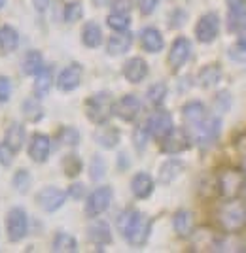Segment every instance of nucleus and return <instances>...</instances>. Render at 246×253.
<instances>
[{
  "label": "nucleus",
  "instance_id": "32",
  "mask_svg": "<svg viewBox=\"0 0 246 253\" xmlns=\"http://www.w3.org/2000/svg\"><path fill=\"white\" fill-rule=\"evenodd\" d=\"M21 112H23V116H25V119H27L29 123H38V121H42L44 108H42V104H40V98H36V96H29L27 100H23Z\"/></svg>",
  "mask_w": 246,
  "mask_h": 253
},
{
  "label": "nucleus",
  "instance_id": "24",
  "mask_svg": "<svg viewBox=\"0 0 246 253\" xmlns=\"http://www.w3.org/2000/svg\"><path fill=\"white\" fill-rule=\"evenodd\" d=\"M172 229L178 238H190L193 234V213L190 210H178L172 215Z\"/></svg>",
  "mask_w": 246,
  "mask_h": 253
},
{
  "label": "nucleus",
  "instance_id": "44",
  "mask_svg": "<svg viewBox=\"0 0 246 253\" xmlns=\"http://www.w3.org/2000/svg\"><path fill=\"white\" fill-rule=\"evenodd\" d=\"M131 10H133V2L131 0H112V11L129 15Z\"/></svg>",
  "mask_w": 246,
  "mask_h": 253
},
{
  "label": "nucleus",
  "instance_id": "18",
  "mask_svg": "<svg viewBox=\"0 0 246 253\" xmlns=\"http://www.w3.org/2000/svg\"><path fill=\"white\" fill-rule=\"evenodd\" d=\"M153 187H155V183H153V178L148 172H137L131 179V193L139 201L150 199L151 193H153Z\"/></svg>",
  "mask_w": 246,
  "mask_h": 253
},
{
  "label": "nucleus",
  "instance_id": "3",
  "mask_svg": "<svg viewBox=\"0 0 246 253\" xmlns=\"http://www.w3.org/2000/svg\"><path fill=\"white\" fill-rule=\"evenodd\" d=\"M114 98L108 91H98L86 100V116L95 125H104L114 116Z\"/></svg>",
  "mask_w": 246,
  "mask_h": 253
},
{
  "label": "nucleus",
  "instance_id": "46",
  "mask_svg": "<svg viewBox=\"0 0 246 253\" xmlns=\"http://www.w3.org/2000/svg\"><path fill=\"white\" fill-rule=\"evenodd\" d=\"M84 195H86V185H84V183H72V185L68 187V191H66V197H70V199H74V201H82Z\"/></svg>",
  "mask_w": 246,
  "mask_h": 253
},
{
  "label": "nucleus",
  "instance_id": "33",
  "mask_svg": "<svg viewBox=\"0 0 246 253\" xmlns=\"http://www.w3.org/2000/svg\"><path fill=\"white\" fill-rule=\"evenodd\" d=\"M245 23H246V2L231 6L229 13H227V29L231 32H237Z\"/></svg>",
  "mask_w": 246,
  "mask_h": 253
},
{
  "label": "nucleus",
  "instance_id": "37",
  "mask_svg": "<svg viewBox=\"0 0 246 253\" xmlns=\"http://www.w3.org/2000/svg\"><path fill=\"white\" fill-rule=\"evenodd\" d=\"M150 128H148V123H140V125L135 126V130H133V144H135V148L137 151H144L146 146H148V142H150Z\"/></svg>",
  "mask_w": 246,
  "mask_h": 253
},
{
  "label": "nucleus",
  "instance_id": "9",
  "mask_svg": "<svg viewBox=\"0 0 246 253\" xmlns=\"http://www.w3.org/2000/svg\"><path fill=\"white\" fill-rule=\"evenodd\" d=\"M220 32V17L214 11H208L199 17V21L195 25V38L201 43H210L216 40Z\"/></svg>",
  "mask_w": 246,
  "mask_h": 253
},
{
  "label": "nucleus",
  "instance_id": "48",
  "mask_svg": "<svg viewBox=\"0 0 246 253\" xmlns=\"http://www.w3.org/2000/svg\"><path fill=\"white\" fill-rule=\"evenodd\" d=\"M229 57L233 61H246V45L245 43H235L231 49H229Z\"/></svg>",
  "mask_w": 246,
  "mask_h": 253
},
{
  "label": "nucleus",
  "instance_id": "15",
  "mask_svg": "<svg viewBox=\"0 0 246 253\" xmlns=\"http://www.w3.org/2000/svg\"><path fill=\"white\" fill-rule=\"evenodd\" d=\"M82 76H84V66L80 63H70L61 70V74L57 76V87L63 93H70L80 87L82 84Z\"/></svg>",
  "mask_w": 246,
  "mask_h": 253
},
{
  "label": "nucleus",
  "instance_id": "12",
  "mask_svg": "<svg viewBox=\"0 0 246 253\" xmlns=\"http://www.w3.org/2000/svg\"><path fill=\"white\" fill-rule=\"evenodd\" d=\"M192 42L186 36H178L171 45V51L167 57V63L171 66V70H180L184 64L188 63V59L192 57Z\"/></svg>",
  "mask_w": 246,
  "mask_h": 253
},
{
  "label": "nucleus",
  "instance_id": "20",
  "mask_svg": "<svg viewBox=\"0 0 246 253\" xmlns=\"http://www.w3.org/2000/svg\"><path fill=\"white\" fill-rule=\"evenodd\" d=\"M140 45L142 49L148 53H159L165 47V40H163V34H161L155 27H144L140 31Z\"/></svg>",
  "mask_w": 246,
  "mask_h": 253
},
{
  "label": "nucleus",
  "instance_id": "8",
  "mask_svg": "<svg viewBox=\"0 0 246 253\" xmlns=\"http://www.w3.org/2000/svg\"><path fill=\"white\" fill-rule=\"evenodd\" d=\"M245 179V172L237 169H225L218 179H216V187L218 193L224 197V199H233L239 197V191H241V183Z\"/></svg>",
  "mask_w": 246,
  "mask_h": 253
},
{
  "label": "nucleus",
  "instance_id": "27",
  "mask_svg": "<svg viewBox=\"0 0 246 253\" xmlns=\"http://www.w3.org/2000/svg\"><path fill=\"white\" fill-rule=\"evenodd\" d=\"M23 142H25V126L17 121H13L4 132V144L17 153L23 148Z\"/></svg>",
  "mask_w": 246,
  "mask_h": 253
},
{
  "label": "nucleus",
  "instance_id": "31",
  "mask_svg": "<svg viewBox=\"0 0 246 253\" xmlns=\"http://www.w3.org/2000/svg\"><path fill=\"white\" fill-rule=\"evenodd\" d=\"M19 45V32L15 31L11 25H2L0 27V51L11 53Z\"/></svg>",
  "mask_w": 246,
  "mask_h": 253
},
{
  "label": "nucleus",
  "instance_id": "41",
  "mask_svg": "<svg viewBox=\"0 0 246 253\" xmlns=\"http://www.w3.org/2000/svg\"><path fill=\"white\" fill-rule=\"evenodd\" d=\"M104 176H106V161L100 155H93L89 163V178L93 181H100Z\"/></svg>",
  "mask_w": 246,
  "mask_h": 253
},
{
  "label": "nucleus",
  "instance_id": "30",
  "mask_svg": "<svg viewBox=\"0 0 246 253\" xmlns=\"http://www.w3.org/2000/svg\"><path fill=\"white\" fill-rule=\"evenodd\" d=\"M51 252L55 253H74L78 252V240L68 232H57L51 240Z\"/></svg>",
  "mask_w": 246,
  "mask_h": 253
},
{
  "label": "nucleus",
  "instance_id": "10",
  "mask_svg": "<svg viewBox=\"0 0 246 253\" xmlns=\"http://www.w3.org/2000/svg\"><path fill=\"white\" fill-rule=\"evenodd\" d=\"M64 202H66V191L53 187V185H48V187H44L36 193V204L48 213L63 208Z\"/></svg>",
  "mask_w": 246,
  "mask_h": 253
},
{
  "label": "nucleus",
  "instance_id": "23",
  "mask_svg": "<svg viewBox=\"0 0 246 253\" xmlns=\"http://www.w3.org/2000/svg\"><path fill=\"white\" fill-rule=\"evenodd\" d=\"M184 169H186V165L180 159H167L159 167V176H157L159 183L161 185H171L172 181L182 174Z\"/></svg>",
  "mask_w": 246,
  "mask_h": 253
},
{
  "label": "nucleus",
  "instance_id": "19",
  "mask_svg": "<svg viewBox=\"0 0 246 253\" xmlns=\"http://www.w3.org/2000/svg\"><path fill=\"white\" fill-rule=\"evenodd\" d=\"M182 117L188 126H195L208 117V110L201 100H190L182 106Z\"/></svg>",
  "mask_w": 246,
  "mask_h": 253
},
{
  "label": "nucleus",
  "instance_id": "38",
  "mask_svg": "<svg viewBox=\"0 0 246 253\" xmlns=\"http://www.w3.org/2000/svg\"><path fill=\"white\" fill-rule=\"evenodd\" d=\"M57 140L61 142V146L66 148H76L80 144V130L76 126H63L57 132Z\"/></svg>",
  "mask_w": 246,
  "mask_h": 253
},
{
  "label": "nucleus",
  "instance_id": "28",
  "mask_svg": "<svg viewBox=\"0 0 246 253\" xmlns=\"http://www.w3.org/2000/svg\"><path fill=\"white\" fill-rule=\"evenodd\" d=\"M44 66H46L44 64V55L40 51L31 49V51L25 53V57L21 61V72L25 76H36Z\"/></svg>",
  "mask_w": 246,
  "mask_h": 253
},
{
  "label": "nucleus",
  "instance_id": "51",
  "mask_svg": "<svg viewBox=\"0 0 246 253\" xmlns=\"http://www.w3.org/2000/svg\"><path fill=\"white\" fill-rule=\"evenodd\" d=\"M239 197H243L246 201V178L243 179V183H241V191H239Z\"/></svg>",
  "mask_w": 246,
  "mask_h": 253
},
{
  "label": "nucleus",
  "instance_id": "52",
  "mask_svg": "<svg viewBox=\"0 0 246 253\" xmlns=\"http://www.w3.org/2000/svg\"><path fill=\"white\" fill-rule=\"evenodd\" d=\"M243 2H246V0H227L229 8H231V6H237V4H243Z\"/></svg>",
  "mask_w": 246,
  "mask_h": 253
},
{
  "label": "nucleus",
  "instance_id": "26",
  "mask_svg": "<svg viewBox=\"0 0 246 253\" xmlns=\"http://www.w3.org/2000/svg\"><path fill=\"white\" fill-rule=\"evenodd\" d=\"M222 76H224V70L218 63L204 64L203 68L199 70V74H197V84L203 89H210L222 80Z\"/></svg>",
  "mask_w": 246,
  "mask_h": 253
},
{
  "label": "nucleus",
  "instance_id": "45",
  "mask_svg": "<svg viewBox=\"0 0 246 253\" xmlns=\"http://www.w3.org/2000/svg\"><path fill=\"white\" fill-rule=\"evenodd\" d=\"M137 4H139V10L142 15H151L157 8L159 0H137Z\"/></svg>",
  "mask_w": 246,
  "mask_h": 253
},
{
  "label": "nucleus",
  "instance_id": "34",
  "mask_svg": "<svg viewBox=\"0 0 246 253\" xmlns=\"http://www.w3.org/2000/svg\"><path fill=\"white\" fill-rule=\"evenodd\" d=\"M167 93H169L167 84H165V82H157V84H153L148 87V91H146V100H148V104H151L153 108H159V106L165 102Z\"/></svg>",
  "mask_w": 246,
  "mask_h": 253
},
{
  "label": "nucleus",
  "instance_id": "35",
  "mask_svg": "<svg viewBox=\"0 0 246 253\" xmlns=\"http://www.w3.org/2000/svg\"><path fill=\"white\" fill-rule=\"evenodd\" d=\"M61 167H63V172L66 178H78L82 174V170H84V163H82V159L78 157V155L68 153V155L63 157Z\"/></svg>",
  "mask_w": 246,
  "mask_h": 253
},
{
  "label": "nucleus",
  "instance_id": "22",
  "mask_svg": "<svg viewBox=\"0 0 246 253\" xmlns=\"http://www.w3.org/2000/svg\"><path fill=\"white\" fill-rule=\"evenodd\" d=\"M131 45H133V34H131V32H127V31L116 32V34H112V36L108 38L106 51H108V55H112V57H118V55L127 53L129 49H131Z\"/></svg>",
  "mask_w": 246,
  "mask_h": 253
},
{
  "label": "nucleus",
  "instance_id": "42",
  "mask_svg": "<svg viewBox=\"0 0 246 253\" xmlns=\"http://www.w3.org/2000/svg\"><path fill=\"white\" fill-rule=\"evenodd\" d=\"M214 108L218 114H225V112L231 108V96H229L227 91H220V93L214 96Z\"/></svg>",
  "mask_w": 246,
  "mask_h": 253
},
{
  "label": "nucleus",
  "instance_id": "2",
  "mask_svg": "<svg viewBox=\"0 0 246 253\" xmlns=\"http://www.w3.org/2000/svg\"><path fill=\"white\" fill-rule=\"evenodd\" d=\"M216 223L225 234H241L246 229V204L241 199H225L216 208Z\"/></svg>",
  "mask_w": 246,
  "mask_h": 253
},
{
  "label": "nucleus",
  "instance_id": "25",
  "mask_svg": "<svg viewBox=\"0 0 246 253\" xmlns=\"http://www.w3.org/2000/svg\"><path fill=\"white\" fill-rule=\"evenodd\" d=\"M53 85V70L49 66H44L38 74L34 76V85H32V93L36 98H46L49 95V89Z\"/></svg>",
  "mask_w": 246,
  "mask_h": 253
},
{
  "label": "nucleus",
  "instance_id": "17",
  "mask_svg": "<svg viewBox=\"0 0 246 253\" xmlns=\"http://www.w3.org/2000/svg\"><path fill=\"white\" fill-rule=\"evenodd\" d=\"M148 72H150L148 63L142 57H133V59H129L127 63L123 64V78L127 80L129 84H140V82H144Z\"/></svg>",
  "mask_w": 246,
  "mask_h": 253
},
{
  "label": "nucleus",
  "instance_id": "49",
  "mask_svg": "<svg viewBox=\"0 0 246 253\" xmlns=\"http://www.w3.org/2000/svg\"><path fill=\"white\" fill-rule=\"evenodd\" d=\"M32 6L38 13H44V11L49 8V0H32Z\"/></svg>",
  "mask_w": 246,
  "mask_h": 253
},
{
  "label": "nucleus",
  "instance_id": "14",
  "mask_svg": "<svg viewBox=\"0 0 246 253\" xmlns=\"http://www.w3.org/2000/svg\"><path fill=\"white\" fill-rule=\"evenodd\" d=\"M27 153L34 163H38V165L46 163L49 159V153H51V138L44 132H34L29 140Z\"/></svg>",
  "mask_w": 246,
  "mask_h": 253
},
{
  "label": "nucleus",
  "instance_id": "1",
  "mask_svg": "<svg viewBox=\"0 0 246 253\" xmlns=\"http://www.w3.org/2000/svg\"><path fill=\"white\" fill-rule=\"evenodd\" d=\"M118 229L121 236L127 240L129 246L133 248H142L148 242L151 232V219L142 213V211L135 210V208H127L118 215Z\"/></svg>",
  "mask_w": 246,
  "mask_h": 253
},
{
  "label": "nucleus",
  "instance_id": "4",
  "mask_svg": "<svg viewBox=\"0 0 246 253\" xmlns=\"http://www.w3.org/2000/svg\"><path fill=\"white\" fill-rule=\"evenodd\" d=\"M188 132L192 136V142L201 148H210L214 144L220 132H222V119L214 116H208L199 125L188 126Z\"/></svg>",
  "mask_w": 246,
  "mask_h": 253
},
{
  "label": "nucleus",
  "instance_id": "21",
  "mask_svg": "<svg viewBox=\"0 0 246 253\" xmlns=\"http://www.w3.org/2000/svg\"><path fill=\"white\" fill-rule=\"evenodd\" d=\"M95 142L104 149H114L118 148L119 140H121V132H119L116 126H110V125H98V128L95 130Z\"/></svg>",
  "mask_w": 246,
  "mask_h": 253
},
{
  "label": "nucleus",
  "instance_id": "39",
  "mask_svg": "<svg viewBox=\"0 0 246 253\" xmlns=\"http://www.w3.org/2000/svg\"><path fill=\"white\" fill-rule=\"evenodd\" d=\"M106 25L114 32H123V31H127L129 29V25H131V17L125 15V13H116V11H112V13L106 17Z\"/></svg>",
  "mask_w": 246,
  "mask_h": 253
},
{
  "label": "nucleus",
  "instance_id": "29",
  "mask_svg": "<svg viewBox=\"0 0 246 253\" xmlns=\"http://www.w3.org/2000/svg\"><path fill=\"white\" fill-rule=\"evenodd\" d=\"M82 43L89 49H95L102 43V29L98 27V23L87 21L84 25V29H82Z\"/></svg>",
  "mask_w": 246,
  "mask_h": 253
},
{
  "label": "nucleus",
  "instance_id": "47",
  "mask_svg": "<svg viewBox=\"0 0 246 253\" xmlns=\"http://www.w3.org/2000/svg\"><path fill=\"white\" fill-rule=\"evenodd\" d=\"M13 155H15V151L8 148L6 144L0 146V165L2 167H10L11 163H13Z\"/></svg>",
  "mask_w": 246,
  "mask_h": 253
},
{
  "label": "nucleus",
  "instance_id": "5",
  "mask_svg": "<svg viewBox=\"0 0 246 253\" xmlns=\"http://www.w3.org/2000/svg\"><path fill=\"white\" fill-rule=\"evenodd\" d=\"M112 199H114V191L110 185H100V187L93 189L86 199V215L89 219L102 215L110 208Z\"/></svg>",
  "mask_w": 246,
  "mask_h": 253
},
{
  "label": "nucleus",
  "instance_id": "7",
  "mask_svg": "<svg viewBox=\"0 0 246 253\" xmlns=\"http://www.w3.org/2000/svg\"><path fill=\"white\" fill-rule=\"evenodd\" d=\"M159 142H161V151L165 155H178V153H182V151L192 148L193 144L188 128H176V126L163 140H159Z\"/></svg>",
  "mask_w": 246,
  "mask_h": 253
},
{
  "label": "nucleus",
  "instance_id": "16",
  "mask_svg": "<svg viewBox=\"0 0 246 253\" xmlns=\"http://www.w3.org/2000/svg\"><path fill=\"white\" fill-rule=\"evenodd\" d=\"M87 240L97 246V250H102V246L112 244V229L104 219H97L87 227Z\"/></svg>",
  "mask_w": 246,
  "mask_h": 253
},
{
  "label": "nucleus",
  "instance_id": "53",
  "mask_svg": "<svg viewBox=\"0 0 246 253\" xmlns=\"http://www.w3.org/2000/svg\"><path fill=\"white\" fill-rule=\"evenodd\" d=\"M241 167H243V172H245V176H246V155H245V159H243V165H241Z\"/></svg>",
  "mask_w": 246,
  "mask_h": 253
},
{
  "label": "nucleus",
  "instance_id": "13",
  "mask_svg": "<svg viewBox=\"0 0 246 253\" xmlns=\"http://www.w3.org/2000/svg\"><path fill=\"white\" fill-rule=\"evenodd\" d=\"M140 104L139 96L137 95H125L121 96L119 100L114 102V108H112V112H114V116L119 117L121 121H125V123H131V121H135L140 114Z\"/></svg>",
  "mask_w": 246,
  "mask_h": 253
},
{
  "label": "nucleus",
  "instance_id": "11",
  "mask_svg": "<svg viewBox=\"0 0 246 253\" xmlns=\"http://www.w3.org/2000/svg\"><path fill=\"white\" fill-rule=\"evenodd\" d=\"M146 123H148L151 138H155V140H163V138L167 136L172 128H174L172 116L167 110H161V108H157V110L146 119Z\"/></svg>",
  "mask_w": 246,
  "mask_h": 253
},
{
  "label": "nucleus",
  "instance_id": "6",
  "mask_svg": "<svg viewBox=\"0 0 246 253\" xmlns=\"http://www.w3.org/2000/svg\"><path fill=\"white\" fill-rule=\"evenodd\" d=\"M29 232V215L25 208L21 206H13L6 213V234L10 242H21Z\"/></svg>",
  "mask_w": 246,
  "mask_h": 253
},
{
  "label": "nucleus",
  "instance_id": "40",
  "mask_svg": "<svg viewBox=\"0 0 246 253\" xmlns=\"http://www.w3.org/2000/svg\"><path fill=\"white\" fill-rule=\"evenodd\" d=\"M84 17V6L74 0V2H68V4H64L63 8V19L66 23H76L80 21Z\"/></svg>",
  "mask_w": 246,
  "mask_h": 253
},
{
  "label": "nucleus",
  "instance_id": "43",
  "mask_svg": "<svg viewBox=\"0 0 246 253\" xmlns=\"http://www.w3.org/2000/svg\"><path fill=\"white\" fill-rule=\"evenodd\" d=\"M11 96V80L8 76H0V102H8Z\"/></svg>",
  "mask_w": 246,
  "mask_h": 253
},
{
  "label": "nucleus",
  "instance_id": "50",
  "mask_svg": "<svg viewBox=\"0 0 246 253\" xmlns=\"http://www.w3.org/2000/svg\"><path fill=\"white\" fill-rule=\"evenodd\" d=\"M237 34H239V40H237V43H245L246 45V23L237 31Z\"/></svg>",
  "mask_w": 246,
  "mask_h": 253
},
{
  "label": "nucleus",
  "instance_id": "54",
  "mask_svg": "<svg viewBox=\"0 0 246 253\" xmlns=\"http://www.w3.org/2000/svg\"><path fill=\"white\" fill-rule=\"evenodd\" d=\"M4 4H6V0H0V10L4 8Z\"/></svg>",
  "mask_w": 246,
  "mask_h": 253
},
{
  "label": "nucleus",
  "instance_id": "36",
  "mask_svg": "<svg viewBox=\"0 0 246 253\" xmlns=\"http://www.w3.org/2000/svg\"><path fill=\"white\" fill-rule=\"evenodd\" d=\"M11 185H13V189L17 191V193H21V195L29 193V189H31V185H32L31 172L27 169L17 170V172L13 174V178H11Z\"/></svg>",
  "mask_w": 246,
  "mask_h": 253
}]
</instances>
